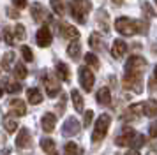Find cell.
Instances as JSON below:
<instances>
[{
  "instance_id": "32",
  "label": "cell",
  "mask_w": 157,
  "mask_h": 155,
  "mask_svg": "<svg viewBox=\"0 0 157 155\" xmlns=\"http://www.w3.org/2000/svg\"><path fill=\"white\" fill-rule=\"evenodd\" d=\"M21 56L25 62H32L34 60V55H32V49L29 48V46H23L21 48Z\"/></svg>"
},
{
  "instance_id": "17",
  "label": "cell",
  "mask_w": 157,
  "mask_h": 155,
  "mask_svg": "<svg viewBox=\"0 0 157 155\" xmlns=\"http://www.w3.org/2000/svg\"><path fill=\"white\" fill-rule=\"evenodd\" d=\"M125 53H127V44L122 41V39H117L113 42V46H111V55L115 58H122Z\"/></svg>"
},
{
  "instance_id": "13",
  "label": "cell",
  "mask_w": 157,
  "mask_h": 155,
  "mask_svg": "<svg viewBox=\"0 0 157 155\" xmlns=\"http://www.w3.org/2000/svg\"><path fill=\"white\" fill-rule=\"evenodd\" d=\"M79 122L74 116H71V118H67V122L64 123V134H67V136H76V134L79 132Z\"/></svg>"
},
{
  "instance_id": "4",
  "label": "cell",
  "mask_w": 157,
  "mask_h": 155,
  "mask_svg": "<svg viewBox=\"0 0 157 155\" xmlns=\"http://www.w3.org/2000/svg\"><path fill=\"white\" fill-rule=\"evenodd\" d=\"M71 11H72V16H74L79 23H85V21H86V14L90 13V2H88V0L72 2Z\"/></svg>"
},
{
  "instance_id": "8",
  "label": "cell",
  "mask_w": 157,
  "mask_h": 155,
  "mask_svg": "<svg viewBox=\"0 0 157 155\" xmlns=\"http://www.w3.org/2000/svg\"><path fill=\"white\" fill-rule=\"evenodd\" d=\"M58 32L64 39H71V41H78L79 37V30L74 25H69V23H60L58 25Z\"/></svg>"
},
{
  "instance_id": "11",
  "label": "cell",
  "mask_w": 157,
  "mask_h": 155,
  "mask_svg": "<svg viewBox=\"0 0 157 155\" xmlns=\"http://www.w3.org/2000/svg\"><path fill=\"white\" fill-rule=\"evenodd\" d=\"M9 113L13 115V116H25L27 115V106L23 100L20 99H13L11 102H9Z\"/></svg>"
},
{
  "instance_id": "34",
  "label": "cell",
  "mask_w": 157,
  "mask_h": 155,
  "mask_svg": "<svg viewBox=\"0 0 157 155\" xmlns=\"http://www.w3.org/2000/svg\"><path fill=\"white\" fill-rule=\"evenodd\" d=\"M4 39H6V42H7L9 46H13V44H14V37H13V32H11V30H9V28H6V30H4Z\"/></svg>"
},
{
  "instance_id": "31",
  "label": "cell",
  "mask_w": 157,
  "mask_h": 155,
  "mask_svg": "<svg viewBox=\"0 0 157 155\" xmlns=\"http://www.w3.org/2000/svg\"><path fill=\"white\" fill-rule=\"evenodd\" d=\"M85 63L90 67H99V58L94 55V53H86L85 55Z\"/></svg>"
},
{
  "instance_id": "25",
  "label": "cell",
  "mask_w": 157,
  "mask_h": 155,
  "mask_svg": "<svg viewBox=\"0 0 157 155\" xmlns=\"http://www.w3.org/2000/svg\"><path fill=\"white\" fill-rule=\"evenodd\" d=\"M145 141H147V139H145V136H143V134H136L134 139H132V145H131V150H136V152H138V150L145 145Z\"/></svg>"
},
{
  "instance_id": "37",
  "label": "cell",
  "mask_w": 157,
  "mask_h": 155,
  "mask_svg": "<svg viewBox=\"0 0 157 155\" xmlns=\"http://www.w3.org/2000/svg\"><path fill=\"white\" fill-rule=\"evenodd\" d=\"M13 4H14L18 9H23V7L27 6V0H13Z\"/></svg>"
},
{
  "instance_id": "2",
  "label": "cell",
  "mask_w": 157,
  "mask_h": 155,
  "mask_svg": "<svg viewBox=\"0 0 157 155\" xmlns=\"http://www.w3.org/2000/svg\"><path fill=\"white\" fill-rule=\"evenodd\" d=\"M109 123H111V116L109 115H101L97 122L94 123V132H92V141L94 143H99L104 139V136L109 130Z\"/></svg>"
},
{
  "instance_id": "28",
  "label": "cell",
  "mask_w": 157,
  "mask_h": 155,
  "mask_svg": "<svg viewBox=\"0 0 157 155\" xmlns=\"http://www.w3.org/2000/svg\"><path fill=\"white\" fill-rule=\"evenodd\" d=\"M20 90H21V83L20 81H9L6 85V92L7 93H18Z\"/></svg>"
},
{
  "instance_id": "35",
  "label": "cell",
  "mask_w": 157,
  "mask_h": 155,
  "mask_svg": "<svg viewBox=\"0 0 157 155\" xmlns=\"http://www.w3.org/2000/svg\"><path fill=\"white\" fill-rule=\"evenodd\" d=\"M88 42H90V46H92V48H99V42H101L99 34H92V35H90V39H88Z\"/></svg>"
},
{
  "instance_id": "10",
  "label": "cell",
  "mask_w": 157,
  "mask_h": 155,
  "mask_svg": "<svg viewBox=\"0 0 157 155\" xmlns=\"http://www.w3.org/2000/svg\"><path fill=\"white\" fill-rule=\"evenodd\" d=\"M136 132L132 129H124L122 130L120 136H117V139H115V145H118V146H129L132 145V139H134Z\"/></svg>"
},
{
  "instance_id": "12",
  "label": "cell",
  "mask_w": 157,
  "mask_h": 155,
  "mask_svg": "<svg viewBox=\"0 0 157 155\" xmlns=\"http://www.w3.org/2000/svg\"><path fill=\"white\" fill-rule=\"evenodd\" d=\"M55 125H57V116L53 113H44L43 118H41V127H43L44 132H53L55 130Z\"/></svg>"
},
{
  "instance_id": "27",
  "label": "cell",
  "mask_w": 157,
  "mask_h": 155,
  "mask_svg": "<svg viewBox=\"0 0 157 155\" xmlns=\"http://www.w3.org/2000/svg\"><path fill=\"white\" fill-rule=\"evenodd\" d=\"M64 152H65V155H81L79 148L76 146V143H72V141H69V143L65 145Z\"/></svg>"
},
{
  "instance_id": "14",
  "label": "cell",
  "mask_w": 157,
  "mask_h": 155,
  "mask_svg": "<svg viewBox=\"0 0 157 155\" xmlns=\"http://www.w3.org/2000/svg\"><path fill=\"white\" fill-rule=\"evenodd\" d=\"M55 72H57V79H58V81H64V83H67V81L71 79L69 67H67V63H64V62H58V63H57Z\"/></svg>"
},
{
  "instance_id": "19",
  "label": "cell",
  "mask_w": 157,
  "mask_h": 155,
  "mask_svg": "<svg viewBox=\"0 0 157 155\" xmlns=\"http://www.w3.org/2000/svg\"><path fill=\"white\" fill-rule=\"evenodd\" d=\"M95 97H97V102H99V104H109V102H111V92H109V88H108V86H102V88H99V90H97V95H95Z\"/></svg>"
},
{
  "instance_id": "15",
  "label": "cell",
  "mask_w": 157,
  "mask_h": 155,
  "mask_svg": "<svg viewBox=\"0 0 157 155\" xmlns=\"http://www.w3.org/2000/svg\"><path fill=\"white\" fill-rule=\"evenodd\" d=\"M32 18H34V21H37V23H43L44 20H46V9H44L43 4H39V2H36L34 6H32Z\"/></svg>"
},
{
  "instance_id": "23",
  "label": "cell",
  "mask_w": 157,
  "mask_h": 155,
  "mask_svg": "<svg viewBox=\"0 0 157 155\" xmlns=\"http://www.w3.org/2000/svg\"><path fill=\"white\" fill-rule=\"evenodd\" d=\"M79 53H81V46H79L78 41H72L69 46H67V55L71 56L72 60H76L79 56Z\"/></svg>"
},
{
  "instance_id": "3",
  "label": "cell",
  "mask_w": 157,
  "mask_h": 155,
  "mask_svg": "<svg viewBox=\"0 0 157 155\" xmlns=\"http://www.w3.org/2000/svg\"><path fill=\"white\" fill-rule=\"evenodd\" d=\"M145 69H147V60L140 55L129 56L125 62V74L129 76H141Z\"/></svg>"
},
{
  "instance_id": "41",
  "label": "cell",
  "mask_w": 157,
  "mask_h": 155,
  "mask_svg": "<svg viewBox=\"0 0 157 155\" xmlns=\"http://www.w3.org/2000/svg\"><path fill=\"white\" fill-rule=\"evenodd\" d=\"M115 4H122V0H113Z\"/></svg>"
},
{
  "instance_id": "22",
  "label": "cell",
  "mask_w": 157,
  "mask_h": 155,
  "mask_svg": "<svg viewBox=\"0 0 157 155\" xmlns=\"http://www.w3.org/2000/svg\"><path fill=\"white\" fill-rule=\"evenodd\" d=\"M157 113V106H155V99H150L147 102H143V115L145 116H150V118H154Z\"/></svg>"
},
{
  "instance_id": "20",
  "label": "cell",
  "mask_w": 157,
  "mask_h": 155,
  "mask_svg": "<svg viewBox=\"0 0 157 155\" xmlns=\"http://www.w3.org/2000/svg\"><path fill=\"white\" fill-rule=\"evenodd\" d=\"M71 99H72V104H74V109L78 113L83 111V106H85V100H83V95L79 93L76 88L74 90H71Z\"/></svg>"
},
{
  "instance_id": "9",
  "label": "cell",
  "mask_w": 157,
  "mask_h": 155,
  "mask_svg": "<svg viewBox=\"0 0 157 155\" xmlns=\"http://www.w3.org/2000/svg\"><path fill=\"white\" fill-rule=\"evenodd\" d=\"M44 86H46V93H48V97H57L58 93H60V81H58L57 78L53 76H44Z\"/></svg>"
},
{
  "instance_id": "26",
  "label": "cell",
  "mask_w": 157,
  "mask_h": 155,
  "mask_svg": "<svg viewBox=\"0 0 157 155\" xmlns=\"http://www.w3.org/2000/svg\"><path fill=\"white\" fill-rule=\"evenodd\" d=\"M51 9H53L58 16H62V14L65 13V6H64L62 0H51Z\"/></svg>"
},
{
  "instance_id": "18",
  "label": "cell",
  "mask_w": 157,
  "mask_h": 155,
  "mask_svg": "<svg viewBox=\"0 0 157 155\" xmlns=\"http://www.w3.org/2000/svg\"><path fill=\"white\" fill-rule=\"evenodd\" d=\"M30 145V132L29 129H20V134H18V138H16V146L18 148H27Z\"/></svg>"
},
{
  "instance_id": "30",
  "label": "cell",
  "mask_w": 157,
  "mask_h": 155,
  "mask_svg": "<svg viewBox=\"0 0 157 155\" xmlns=\"http://www.w3.org/2000/svg\"><path fill=\"white\" fill-rule=\"evenodd\" d=\"M14 39H20V41H25V37H27V30L23 25H16L14 27V35H13Z\"/></svg>"
},
{
  "instance_id": "24",
  "label": "cell",
  "mask_w": 157,
  "mask_h": 155,
  "mask_svg": "<svg viewBox=\"0 0 157 155\" xmlns=\"http://www.w3.org/2000/svg\"><path fill=\"white\" fill-rule=\"evenodd\" d=\"M13 72H14V78L16 79H25L27 78V74H29V70H27V67L23 65V63H16L14 65V69H13Z\"/></svg>"
},
{
  "instance_id": "16",
  "label": "cell",
  "mask_w": 157,
  "mask_h": 155,
  "mask_svg": "<svg viewBox=\"0 0 157 155\" xmlns=\"http://www.w3.org/2000/svg\"><path fill=\"white\" fill-rule=\"evenodd\" d=\"M27 100H29L30 104H34V106H37V104H41L44 100V95L41 93V90L39 88H29L27 90Z\"/></svg>"
},
{
  "instance_id": "7",
  "label": "cell",
  "mask_w": 157,
  "mask_h": 155,
  "mask_svg": "<svg viewBox=\"0 0 157 155\" xmlns=\"http://www.w3.org/2000/svg\"><path fill=\"white\" fill-rule=\"evenodd\" d=\"M51 41H53V35H51V30L46 25H43V27L37 30L36 34V42L37 46H41V48H48L51 44Z\"/></svg>"
},
{
  "instance_id": "40",
  "label": "cell",
  "mask_w": 157,
  "mask_h": 155,
  "mask_svg": "<svg viewBox=\"0 0 157 155\" xmlns=\"http://www.w3.org/2000/svg\"><path fill=\"white\" fill-rule=\"evenodd\" d=\"M2 95H4V88H2V86H0V97H2Z\"/></svg>"
},
{
  "instance_id": "39",
  "label": "cell",
  "mask_w": 157,
  "mask_h": 155,
  "mask_svg": "<svg viewBox=\"0 0 157 155\" xmlns=\"http://www.w3.org/2000/svg\"><path fill=\"white\" fill-rule=\"evenodd\" d=\"M125 155H140V152H136V150H129Z\"/></svg>"
},
{
  "instance_id": "42",
  "label": "cell",
  "mask_w": 157,
  "mask_h": 155,
  "mask_svg": "<svg viewBox=\"0 0 157 155\" xmlns=\"http://www.w3.org/2000/svg\"><path fill=\"white\" fill-rule=\"evenodd\" d=\"M72 2H79V0H72Z\"/></svg>"
},
{
  "instance_id": "6",
  "label": "cell",
  "mask_w": 157,
  "mask_h": 155,
  "mask_svg": "<svg viewBox=\"0 0 157 155\" xmlns=\"http://www.w3.org/2000/svg\"><path fill=\"white\" fill-rule=\"evenodd\" d=\"M79 83H81V88L85 92H90L94 88V83H95V76L90 70V67H81L79 69Z\"/></svg>"
},
{
  "instance_id": "33",
  "label": "cell",
  "mask_w": 157,
  "mask_h": 155,
  "mask_svg": "<svg viewBox=\"0 0 157 155\" xmlns=\"http://www.w3.org/2000/svg\"><path fill=\"white\" fill-rule=\"evenodd\" d=\"M92 120H94V111L92 109H86L85 115H83V127H90Z\"/></svg>"
},
{
  "instance_id": "21",
  "label": "cell",
  "mask_w": 157,
  "mask_h": 155,
  "mask_svg": "<svg viewBox=\"0 0 157 155\" xmlns=\"http://www.w3.org/2000/svg\"><path fill=\"white\" fill-rule=\"evenodd\" d=\"M41 148L48 155H57V146H55V141L51 139V138H43L41 139Z\"/></svg>"
},
{
  "instance_id": "1",
  "label": "cell",
  "mask_w": 157,
  "mask_h": 155,
  "mask_svg": "<svg viewBox=\"0 0 157 155\" xmlns=\"http://www.w3.org/2000/svg\"><path fill=\"white\" fill-rule=\"evenodd\" d=\"M115 30L120 35H125V37H131V35L141 34L147 30L145 23L140 20H132V18H127V16H122L115 21Z\"/></svg>"
},
{
  "instance_id": "29",
  "label": "cell",
  "mask_w": 157,
  "mask_h": 155,
  "mask_svg": "<svg viewBox=\"0 0 157 155\" xmlns=\"http://www.w3.org/2000/svg\"><path fill=\"white\" fill-rule=\"evenodd\" d=\"M4 127L7 132H16L18 130V123L14 118H4Z\"/></svg>"
},
{
  "instance_id": "36",
  "label": "cell",
  "mask_w": 157,
  "mask_h": 155,
  "mask_svg": "<svg viewBox=\"0 0 157 155\" xmlns=\"http://www.w3.org/2000/svg\"><path fill=\"white\" fill-rule=\"evenodd\" d=\"M14 60V53H6V56H4V67L7 69L9 67V63Z\"/></svg>"
},
{
  "instance_id": "5",
  "label": "cell",
  "mask_w": 157,
  "mask_h": 155,
  "mask_svg": "<svg viewBox=\"0 0 157 155\" xmlns=\"http://www.w3.org/2000/svg\"><path fill=\"white\" fill-rule=\"evenodd\" d=\"M122 86L129 92H134V93H140L143 90V78L141 76H129L125 74L124 79H122Z\"/></svg>"
},
{
  "instance_id": "38",
  "label": "cell",
  "mask_w": 157,
  "mask_h": 155,
  "mask_svg": "<svg viewBox=\"0 0 157 155\" xmlns=\"http://www.w3.org/2000/svg\"><path fill=\"white\" fill-rule=\"evenodd\" d=\"M150 138H155V123L150 125Z\"/></svg>"
}]
</instances>
